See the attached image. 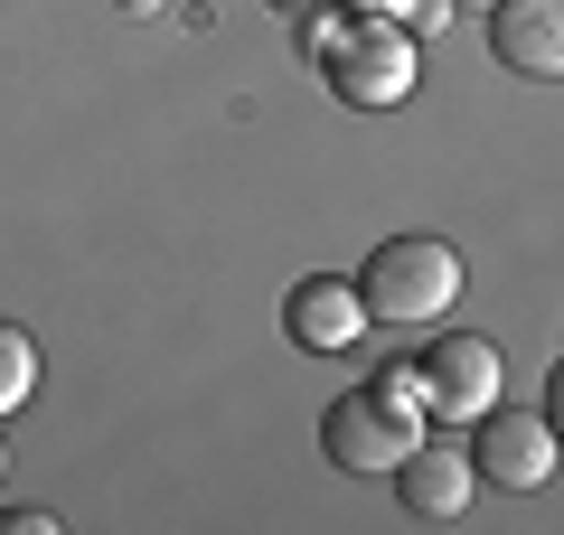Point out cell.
<instances>
[{"instance_id": "obj_1", "label": "cell", "mask_w": 564, "mask_h": 535, "mask_svg": "<svg viewBox=\"0 0 564 535\" xmlns=\"http://www.w3.org/2000/svg\"><path fill=\"white\" fill-rule=\"evenodd\" d=\"M367 292V319L377 329H443L452 301H462V254L443 236H386L358 273Z\"/></svg>"}, {"instance_id": "obj_2", "label": "cell", "mask_w": 564, "mask_h": 535, "mask_svg": "<svg viewBox=\"0 0 564 535\" xmlns=\"http://www.w3.org/2000/svg\"><path fill=\"white\" fill-rule=\"evenodd\" d=\"M321 76H329V95L358 103V113H395V103L414 95V76H423V39L414 29H386V20H358L321 57Z\"/></svg>"}, {"instance_id": "obj_3", "label": "cell", "mask_w": 564, "mask_h": 535, "mask_svg": "<svg viewBox=\"0 0 564 535\" xmlns=\"http://www.w3.org/2000/svg\"><path fill=\"white\" fill-rule=\"evenodd\" d=\"M555 460H564L555 423L527 414V404H508V395L470 423V470H480L489 489H545V479H555Z\"/></svg>"}, {"instance_id": "obj_4", "label": "cell", "mask_w": 564, "mask_h": 535, "mask_svg": "<svg viewBox=\"0 0 564 535\" xmlns=\"http://www.w3.org/2000/svg\"><path fill=\"white\" fill-rule=\"evenodd\" d=\"M423 433H433V423L386 414L377 395H339V404L321 414V451H329V470H348V479H395V460L414 451Z\"/></svg>"}, {"instance_id": "obj_5", "label": "cell", "mask_w": 564, "mask_h": 535, "mask_svg": "<svg viewBox=\"0 0 564 535\" xmlns=\"http://www.w3.org/2000/svg\"><path fill=\"white\" fill-rule=\"evenodd\" d=\"M423 385H433V423H480L508 395V367L480 329H443L423 348Z\"/></svg>"}, {"instance_id": "obj_6", "label": "cell", "mask_w": 564, "mask_h": 535, "mask_svg": "<svg viewBox=\"0 0 564 535\" xmlns=\"http://www.w3.org/2000/svg\"><path fill=\"white\" fill-rule=\"evenodd\" d=\"M367 329H377V319H367V292L348 273H302L282 292V338L311 348V357H348Z\"/></svg>"}, {"instance_id": "obj_7", "label": "cell", "mask_w": 564, "mask_h": 535, "mask_svg": "<svg viewBox=\"0 0 564 535\" xmlns=\"http://www.w3.org/2000/svg\"><path fill=\"white\" fill-rule=\"evenodd\" d=\"M470 489H480L470 451H452V441H433V433L395 460V498H404V516H423V526H452V516L470 507Z\"/></svg>"}, {"instance_id": "obj_8", "label": "cell", "mask_w": 564, "mask_h": 535, "mask_svg": "<svg viewBox=\"0 0 564 535\" xmlns=\"http://www.w3.org/2000/svg\"><path fill=\"white\" fill-rule=\"evenodd\" d=\"M489 47H499L508 76L555 85L564 76V0H499L489 10Z\"/></svg>"}, {"instance_id": "obj_9", "label": "cell", "mask_w": 564, "mask_h": 535, "mask_svg": "<svg viewBox=\"0 0 564 535\" xmlns=\"http://www.w3.org/2000/svg\"><path fill=\"white\" fill-rule=\"evenodd\" d=\"M29 395H39V338L20 319H0V414H20Z\"/></svg>"}, {"instance_id": "obj_10", "label": "cell", "mask_w": 564, "mask_h": 535, "mask_svg": "<svg viewBox=\"0 0 564 535\" xmlns=\"http://www.w3.org/2000/svg\"><path fill=\"white\" fill-rule=\"evenodd\" d=\"M367 395L386 404V414H404V423H433V385H423V357H395V367H377V385Z\"/></svg>"}, {"instance_id": "obj_11", "label": "cell", "mask_w": 564, "mask_h": 535, "mask_svg": "<svg viewBox=\"0 0 564 535\" xmlns=\"http://www.w3.org/2000/svg\"><path fill=\"white\" fill-rule=\"evenodd\" d=\"M348 29H358V20H348V0H329V10H311V20H302V47H311V57H329Z\"/></svg>"}, {"instance_id": "obj_12", "label": "cell", "mask_w": 564, "mask_h": 535, "mask_svg": "<svg viewBox=\"0 0 564 535\" xmlns=\"http://www.w3.org/2000/svg\"><path fill=\"white\" fill-rule=\"evenodd\" d=\"M423 0H348V20H386V29H414Z\"/></svg>"}, {"instance_id": "obj_13", "label": "cell", "mask_w": 564, "mask_h": 535, "mask_svg": "<svg viewBox=\"0 0 564 535\" xmlns=\"http://www.w3.org/2000/svg\"><path fill=\"white\" fill-rule=\"evenodd\" d=\"M0 526L10 535H57V507H0Z\"/></svg>"}, {"instance_id": "obj_14", "label": "cell", "mask_w": 564, "mask_h": 535, "mask_svg": "<svg viewBox=\"0 0 564 535\" xmlns=\"http://www.w3.org/2000/svg\"><path fill=\"white\" fill-rule=\"evenodd\" d=\"M545 423H555V441H564V367L545 376Z\"/></svg>"}, {"instance_id": "obj_15", "label": "cell", "mask_w": 564, "mask_h": 535, "mask_svg": "<svg viewBox=\"0 0 564 535\" xmlns=\"http://www.w3.org/2000/svg\"><path fill=\"white\" fill-rule=\"evenodd\" d=\"M452 10H499V0H452Z\"/></svg>"}, {"instance_id": "obj_16", "label": "cell", "mask_w": 564, "mask_h": 535, "mask_svg": "<svg viewBox=\"0 0 564 535\" xmlns=\"http://www.w3.org/2000/svg\"><path fill=\"white\" fill-rule=\"evenodd\" d=\"M122 10H161V0H122Z\"/></svg>"}, {"instance_id": "obj_17", "label": "cell", "mask_w": 564, "mask_h": 535, "mask_svg": "<svg viewBox=\"0 0 564 535\" xmlns=\"http://www.w3.org/2000/svg\"><path fill=\"white\" fill-rule=\"evenodd\" d=\"M0 479H10V451H0Z\"/></svg>"}]
</instances>
